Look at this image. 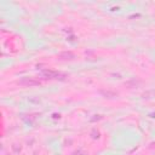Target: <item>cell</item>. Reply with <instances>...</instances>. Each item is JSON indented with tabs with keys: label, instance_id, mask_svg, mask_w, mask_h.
<instances>
[{
	"label": "cell",
	"instance_id": "cell-1",
	"mask_svg": "<svg viewBox=\"0 0 155 155\" xmlns=\"http://www.w3.org/2000/svg\"><path fill=\"white\" fill-rule=\"evenodd\" d=\"M19 84L30 86V85H39V84H40V81H39V80H34V79H24V80H21V81H19Z\"/></svg>",
	"mask_w": 155,
	"mask_h": 155
},
{
	"label": "cell",
	"instance_id": "cell-2",
	"mask_svg": "<svg viewBox=\"0 0 155 155\" xmlns=\"http://www.w3.org/2000/svg\"><path fill=\"white\" fill-rule=\"evenodd\" d=\"M43 74H44L45 76H47V78H58V76H63V75L59 74V73H56V71H51V70H45Z\"/></svg>",
	"mask_w": 155,
	"mask_h": 155
},
{
	"label": "cell",
	"instance_id": "cell-3",
	"mask_svg": "<svg viewBox=\"0 0 155 155\" xmlns=\"http://www.w3.org/2000/svg\"><path fill=\"white\" fill-rule=\"evenodd\" d=\"M61 57H67V59H68V57H74V56L73 55H71V53H61Z\"/></svg>",
	"mask_w": 155,
	"mask_h": 155
},
{
	"label": "cell",
	"instance_id": "cell-4",
	"mask_svg": "<svg viewBox=\"0 0 155 155\" xmlns=\"http://www.w3.org/2000/svg\"><path fill=\"white\" fill-rule=\"evenodd\" d=\"M81 155H85V154H81Z\"/></svg>",
	"mask_w": 155,
	"mask_h": 155
}]
</instances>
